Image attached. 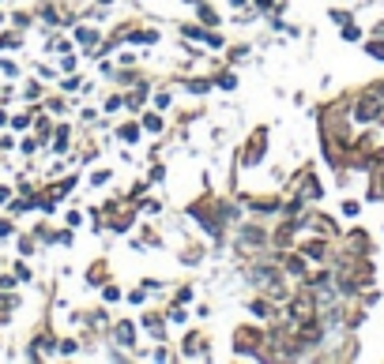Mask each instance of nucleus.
<instances>
[{
  "instance_id": "3",
  "label": "nucleus",
  "mask_w": 384,
  "mask_h": 364,
  "mask_svg": "<svg viewBox=\"0 0 384 364\" xmlns=\"http://www.w3.org/2000/svg\"><path fill=\"white\" fill-rule=\"evenodd\" d=\"M305 256H309V259H324V240H309V245H305Z\"/></svg>"
},
{
  "instance_id": "4",
  "label": "nucleus",
  "mask_w": 384,
  "mask_h": 364,
  "mask_svg": "<svg viewBox=\"0 0 384 364\" xmlns=\"http://www.w3.org/2000/svg\"><path fill=\"white\" fill-rule=\"evenodd\" d=\"M200 19H204V23H215V19H218V15L211 12V8H200Z\"/></svg>"
},
{
  "instance_id": "2",
  "label": "nucleus",
  "mask_w": 384,
  "mask_h": 364,
  "mask_svg": "<svg viewBox=\"0 0 384 364\" xmlns=\"http://www.w3.org/2000/svg\"><path fill=\"white\" fill-rule=\"evenodd\" d=\"M117 342H120V346H132V342H136L132 323H120V327H117Z\"/></svg>"
},
{
  "instance_id": "1",
  "label": "nucleus",
  "mask_w": 384,
  "mask_h": 364,
  "mask_svg": "<svg viewBox=\"0 0 384 364\" xmlns=\"http://www.w3.org/2000/svg\"><path fill=\"white\" fill-rule=\"evenodd\" d=\"M354 117H358V120H377V117H380V98H377V91L361 94V102H358V109H354Z\"/></svg>"
}]
</instances>
